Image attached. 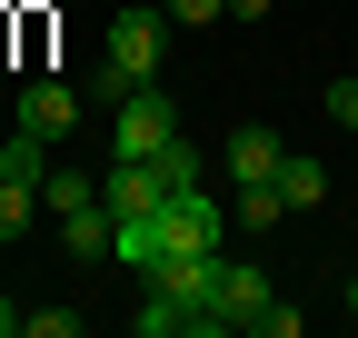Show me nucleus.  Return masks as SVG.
Listing matches in <instances>:
<instances>
[{"instance_id":"nucleus-20","label":"nucleus","mask_w":358,"mask_h":338,"mask_svg":"<svg viewBox=\"0 0 358 338\" xmlns=\"http://www.w3.org/2000/svg\"><path fill=\"white\" fill-rule=\"evenodd\" d=\"M229 20H268V0H229Z\"/></svg>"},{"instance_id":"nucleus-14","label":"nucleus","mask_w":358,"mask_h":338,"mask_svg":"<svg viewBox=\"0 0 358 338\" xmlns=\"http://www.w3.org/2000/svg\"><path fill=\"white\" fill-rule=\"evenodd\" d=\"M150 169H159L169 189H209V169H199V149H189V140H169V149H159Z\"/></svg>"},{"instance_id":"nucleus-5","label":"nucleus","mask_w":358,"mask_h":338,"mask_svg":"<svg viewBox=\"0 0 358 338\" xmlns=\"http://www.w3.org/2000/svg\"><path fill=\"white\" fill-rule=\"evenodd\" d=\"M159 229H169V249H219V189H169Z\"/></svg>"},{"instance_id":"nucleus-10","label":"nucleus","mask_w":358,"mask_h":338,"mask_svg":"<svg viewBox=\"0 0 358 338\" xmlns=\"http://www.w3.org/2000/svg\"><path fill=\"white\" fill-rule=\"evenodd\" d=\"M110 259H120V269H140V279H150V269L169 259V229H159V209H150V219H120V239H110Z\"/></svg>"},{"instance_id":"nucleus-22","label":"nucleus","mask_w":358,"mask_h":338,"mask_svg":"<svg viewBox=\"0 0 358 338\" xmlns=\"http://www.w3.org/2000/svg\"><path fill=\"white\" fill-rule=\"evenodd\" d=\"M348 318H358V269H348Z\"/></svg>"},{"instance_id":"nucleus-21","label":"nucleus","mask_w":358,"mask_h":338,"mask_svg":"<svg viewBox=\"0 0 358 338\" xmlns=\"http://www.w3.org/2000/svg\"><path fill=\"white\" fill-rule=\"evenodd\" d=\"M20 318H30V309H10V299H0V338H10V328H20Z\"/></svg>"},{"instance_id":"nucleus-8","label":"nucleus","mask_w":358,"mask_h":338,"mask_svg":"<svg viewBox=\"0 0 358 338\" xmlns=\"http://www.w3.org/2000/svg\"><path fill=\"white\" fill-rule=\"evenodd\" d=\"M50 229H60V259H80V269H90V259H110V239H120V219H110L100 199L70 209V219H50Z\"/></svg>"},{"instance_id":"nucleus-7","label":"nucleus","mask_w":358,"mask_h":338,"mask_svg":"<svg viewBox=\"0 0 358 338\" xmlns=\"http://www.w3.org/2000/svg\"><path fill=\"white\" fill-rule=\"evenodd\" d=\"M259 309H268V269L259 259H219V318H229V328H259Z\"/></svg>"},{"instance_id":"nucleus-11","label":"nucleus","mask_w":358,"mask_h":338,"mask_svg":"<svg viewBox=\"0 0 358 338\" xmlns=\"http://www.w3.org/2000/svg\"><path fill=\"white\" fill-rule=\"evenodd\" d=\"M0 179L40 189V179H50V140H40V130H10V140H0Z\"/></svg>"},{"instance_id":"nucleus-1","label":"nucleus","mask_w":358,"mask_h":338,"mask_svg":"<svg viewBox=\"0 0 358 338\" xmlns=\"http://www.w3.org/2000/svg\"><path fill=\"white\" fill-rule=\"evenodd\" d=\"M179 140V100L159 90V80H140L120 110H110V159H159Z\"/></svg>"},{"instance_id":"nucleus-3","label":"nucleus","mask_w":358,"mask_h":338,"mask_svg":"<svg viewBox=\"0 0 358 338\" xmlns=\"http://www.w3.org/2000/svg\"><path fill=\"white\" fill-rule=\"evenodd\" d=\"M279 159H289V140H279V130H259V119L219 140V169H229V189H249V179H279Z\"/></svg>"},{"instance_id":"nucleus-12","label":"nucleus","mask_w":358,"mask_h":338,"mask_svg":"<svg viewBox=\"0 0 358 338\" xmlns=\"http://www.w3.org/2000/svg\"><path fill=\"white\" fill-rule=\"evenodd\" d=\"M229 219H239V229H259V239H268V229H289V199H279V179H249V189L229 199Z\"/></svg>"},{"instance_id":"nucleus-19","label":"nucleus","mask_w":358,"mask_h":338,"mask_svg":"<svg viewBox=\"0 0 358 338\" xmlns=\"http://www.w3.org/2000/svg\"><path fill=\"white\" fill-rule=\"evenodd\" d=\"M159 10H169V20H179V30H209V20H219V10H229V0H159Z\"/></svg>"},{"instance_id":"nucleus-15","label":"nucleus","mask_w":358,"mask_h":338,"mask_svg":"<svg viewBox=\"0 0 358 338\" xmlns=\"http://www.w3.org/2000/svg\"><path fill=\"white\" fill-rule=\"evenodd\" d=\"M30 219H40V189L0 179V239H30Z\"/></svg>"},{"instance_id":"nucleus-9","label":"nucleus","mask_w":358,"mask_h":338,"mask_svg":"<svg viewBox=\"0 0 358 338\" xmlns=\"http://www.w3.org/2000/svg\"><path fill=\"white\" fill-rule=\"evenodd\" d=\"M279 199H289V219H308V209L329 199V159H308V149H289V159H279Z\"/></svg>"},{"instance_id":"nucleus-18","label":"nucleus","mask_w":358,"mask_h":338,"mask_svg":"<svg viewBox=\"0 0 358 338\" xmlns=\"http://www.w3.org/2000/svg\"><path fill=\"white\" fill-rule=\"evenodd\" d=\"M20 328H30V338H80V309H30Z\"/></svg>"},{"instance_id":"nucleus-17","label":"nucleus","mask_w":358,"mask_h":338,"mask_svg":"<svg viewBox=\"0 0 358 338\" xmlns=\"http://www.w3.org/2000/svg\"><path fill=\"white\" fill-rule=\"evenodd\" d=\"M319 110L338 119V130H358V80H329V90H319Z\"/></svg>"},{"instance_id":"nucleus-13","label":"nucleus","mask_w":358,"mask_h":338,"mask_svg":"<svg viewBox=\"0 0 358 338\" xmlns=\"http://www.w3.org/2000/svg\"><path fill=\"white\" fill-rule=\"evenodd\" d=\"M100 199V179H90V169H70V159H50V179H40V209H50V219H70V209H90Z\"/></svg>"},{"instance_id":"nucleus-16","label":"nucleus","mask_w":358,"mask_h":338,"mask_svg":"<svg viewBox=\"0 0 358 338\" xmlns=\"http://www.w3.org/2000/svg\"><path fill=\"white\" fill-rule=\"evenodd\" d=\"M129 90H140V70H120V60H100V70H90V100H100V110H120Z\"/></svg>"},{"instance_id":"nucleus-2","label":"nucleus","mask_w":358,"mask_h":338,"mask_svg":"<svg viewBox=\"0 0 358 338\" xmlns=\"http://www.w3.org/2000/svg\"><path fill=\"white\" fill-rule=\"evenodd\" d=\"M159 199H169V179H159L150 159H110V179H100V209H110V219H150Z\"/></svg>"},{"instance_id":"nucleus-4","label":"nucleus","mask_w":358,"mask_h":338,"mask_svg":"<svg viewBox=\"0 0 358 338\" xmlns=\"http://www.w3.org/2000/svg\"><path fill=\"white\" fill-rule=\"evenodd\" d=\"M159 50H169V10H120V20H110V60H120V70L150 80Z\"/></svg>"},{"instance_id":"nucleus-6","label":"nucleus","mask_w":358,"mask_h":338,"mask_svg":"<svg viewBox=\"0 0 358 338\" xmlns=\"http://www.w3.org/2000/svg\"><path fill=\"white\" fill-rule=\"evenodd\" d=\"M20 130L70 140V130H80V90H60V80H20Z\"/></svg>"}]
</instances>
